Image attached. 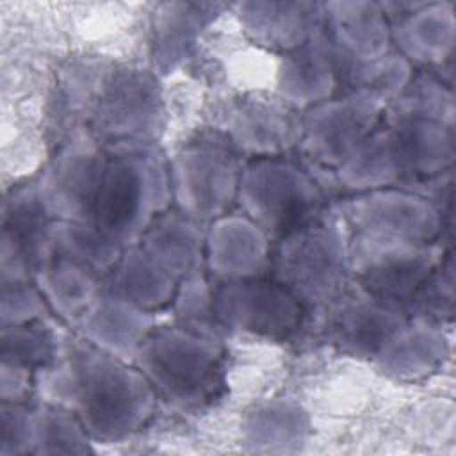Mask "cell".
Masks as SVG:
<instances>
[{"instance_id":"10","label":"cell","mask_w":456,"mask_h":456,"mask_svg":"<svg viewBox=\"0 0 456 456\" xmlns=\"http://www.w3.org/2000/svg\"><path fill=\"white\" fill-rule=\"evenodd\" d=\"M240 153L219 132H205L175 155L169 175L178 210L194 221L217 219L237 198Z\"/></svg>"},{"instance_id":"28","label":"cell","mask_w":456,"mask_h":456,"mask_svg":"<svg viewBox=\"0 0 456 456\" xmlns=\"http://www.w3.org/2000/svg\"><path fill=\"white\" fill-rule=\"evenodd\" d=\"M224 5L207 2H171L160 7L157 16L155 59L167 69L192 46L196 36Z\"/></svg>"},{"instance_id":"9","label":"cell","mask_w":456,"mask_h":456,"mask_svg":"<svg viewBox=\"0 0 456 456\" xmlns=\"http://www.w3.org/2000/svg\"><path fill=\"white\" fill-rule=\"evenodd\" d=\"M442 258L444 248L435 240L419 242L365 233H354L349 239L351 283L401 312Z\"/></svg>"},{"instance_id":"25","label":"cell","mask_w":456,"mask_h":456,"mask_svg":"<svg viewBox=\"0 0 456 456\" xmlns=\"http://www.w3.org/2000/svg\"><path fill=\"white\" fill-rule=\"evenodd\" d=\"M447 356V340L440 324L413 321L394 333L374 358L379 369L401 381L420 379L435 372Z\"/></svg>"},{"instance_id":"8","label":"cell","mask_w":456,"mask_h":456,"mask_svg":"<svg viewBox=\"0 0 456 456\" xmlns=\"http://www.w3.org/2000/svg\"><path fill=\"white\" fill-rule=\"evenodd\" d=\"M78 105L86 110L89 130L110 148L151 144L162 128V98L151 75L116 68L100 73Z\"/></svg>"},{"instance_id":"17","label":"cell","mask_w":456,"mask_h":456,"mask_svg":"<svg viewBox=\"0 0 456 456\" xmlns=\"http://www.w3.org/2000/svg\"><path fill=\"white\" fill-rule=\"evenodd\" d=\"M52 223L36 187L14 191L5 198L2 216V285L34 281Z\"/></svg>"},{"instance_id":"4","label":"cell","mask_w":456,"mask_h":456,"mask_svg":"<svg viewBox=\"0 0 456 456\" xmlns=\"http://www.w3.org/2000/svg\"><path fill=\"white\" fill-rule=\"evenodd\" d=\"M121 251L94 224L53 221L34 283L50 310L80 322L105 290Z\"/></svg>"},{"instance_id":"1","label":"cell","mask_w":456,"mask_h":456,"mask_svg":"<svg viewBox=\"0 0 456 456\" xmlns=\"http://www.w3.org/2000/svg\"><path fill=\"white\" fill-rule=\"evenodd\" d=\"M43 401L68 408L93 440L118 442L151 417L157 392L137 367L98 347L75 340L37 372Z\"/></svg>"},{"instance_id":"30","label":"cell","mask_w":456,"mask_h":456,"mask_svg":"<svg viewBox=\"0 0 456 456\" xmlns=\"http://www.w3.org/2000/svg\"><path fill=\"white\" fill-rule=\"evenodd\" d=\"M383 118L419 119L440 125H454L452 93L438 78L420 75L410 78L403 91L387 103Z\"/></svg>"},{"instance_id":"24","label":"cell","mask_w":456,"mask_h":456,"mask_svg":"<svg viewBox=\"0 0 456 456\" xmlns=\"http://www.w3.org/2000/svg\"><path fill=\"white\" fill-rule=\"evenodd\" d=\"M182 280L150 256L139 244L121 251L105 290L146 310L155 312L173 303Z\"/></svg>"},{"instance_id":"23","label":"cell","mask_w":456,"mask_h":456,"mask_svg":"<svg viewBox=\"0 0 456 456\" xmlns=\"http://www.w3.org/2000/svg\"><path fill=\"white\" fill-rule=\"evenodd\" d=\"M392 41L410 62L438 66L452 55L454 12L451 4H419L390 27Z\"/></svg>"},{"instance_id":"11","label":"cell","mask_w":456,"mask_h":456,"mask_svg":"<svg viewBox=\"0 0 456 456\" xmlns=\"http://www.w3.org/2000/svg\"><path fill=\"white\" fill-rule=\"evenodd\" d=\"M387 103L374 94L347 91L305 110L299 148L321 167H338L378 128Z\"/></svg>"},{"instance_id":"27","label":"cell","mask_w":456,"mask_h":456,"mask_svg":"<svg viewBox=\"0 0 456 456\" xmlns=\"http://www.w3.org/2000/svg\"><path fill=\"white\" fill-rule=\"evenodd\" d=\"M310 433L306 411L285 399L262 403L248 411L242 422L246 444L262 451H289L301 445Z\"/></svg>"},{"instance_id":"18","label":"cell","mask_w":456,"mask_h":456,"mask_svg":"<svg viewBox=\"0 0 456 456\" xmlns=\"http://www.w3.org/2000/svg\"><path fill=\"white\" fill-rule=\"evenodd\" d=\"M269 237L244 214L221 216L205 233V264L223 280H248L265 276L271 269Z\"/></svg>"},{"instance_id":"7","label":"cell","mask_w":456,"mask_h":456,"mask_svg":"<svg viewBox=\"0 0 456 456\" xmlns=\"http://www.w3.org/2000/svg\"><path fill=\"white\" fill-rule=\"evenodd\" d=\"M322 198L310 171L280 157H264L242 167L235 200L248 219L280 240L314 221Z\"/></svg>"},{"instance_id":"21","label":"cell","mask_w":456,"mask_h":456,"mask_svg":"<svg viewBox=\"0 0 456 456\" xmlns=\"http://www.w3.org/2000/svg\"><path fill=\"white\" fill-rule=\"evenodd\" d=\"M328 37L337 53L367 62L390 53L392 32L388 16L376 2L324 4Z\"/></svg>"},{"instance_id":"20","label":"cell","mask_w":456,"mask_h":456,"mask_svg":"<svg viewBox=\"0 0 456 456\" xmlns=\"http://www.w3.org/2000/svg\"><path fill=\"white\" fill-rule=\"evenodd\" d=\"M276 89L280 100L292 109L306 110L333 98L338 89V73L333 45L324 32L283 53Z\"/></svg>"},{"instance_id":"33","label":"cell","mask_w":456,"mask_h":456,"mask_svg":"<svg viewBox=\"0 0 456 456\" xmlns=\"http://www.w3.org/2000/svg\"><path fill=\"white\" fill-rule=\"evenodd\" d=\"M452 258L447 255L433 269L422 287L417 290L404 314L408 319L442 324L452 315L454 305V271Z\"/></svg>"},{"instance_id":"16","label":"cell","mask_w":456,"mask_h":456,"mask_svg":"<svg viewBox=\"0 0 456 456\" xmlns=\"http://www.w3.org/2000/svg\"><path fill=\"white\" fill-rule=\"evenodd\" d=\"M219 132L240 155L278 157L299 144L301 118L281 100L240 98L224 110Z\"/></svg>"},{"instance_id":"13","label":"cell","mask_w":456,"mask_h":456,"mask_svg":"<svg viewBox=\"0 0 456 456\" xmlns=\"http://www.w3.org/2000/svg\"><path fill=\"white\" fill-rule=\"evenodd\" d=\"M342 223L354 233L433 242L442 232L440 207L424 194L385 187L360 192L342 205Z\"/></svg>"},{"instance_id":"22","label":"cell","mask_w":456,"mask_h":456,"mask_svg":"<svg viewBox=\"0 0 456 456\" xmlns=\"http://www.w3.org/2000/svg\"><path fill=\"white\" fill-rule=\"evenodd\" d=\"M80 324L89 342L123 360H134L141 342L153 328V315L103 290Z\"/></svg>"},{"instance_id":"12","label":"cell","mask_w":456,"mask_h":456,"mask_svg":"<svg viewBox=\"0 0 456 456\" xmlns=\"http://www.w3.org/2000/svg\"><path fill=\"white\" fill-rule=\"evenodd\" d=\"M305 306L274 278L223 281L214 290V314L223 330L287 340L301 326Z\"/></svg>"},{"instance_id":"29","label":"cell","mask_w":456,"mask_h":456,"mask_svg":"<svg viewBox=\"0 0 456 456\" xmlns=\"http://www.w3.org/2000/svg\"><path fill=\"white\" fill-rule=\"evenodd\" d=\"M91 436L64 406L43 401L30 408V452L34 454H84L91 452Z\"/></svg>"},{"instance_id":"15","label":"cell","mask_w":456,"mask_h":456,"mask_svg":"<svg viewBox=\"0 0 456 456\" xmlns=\"http://www.w3.org/2000/svg\"><path fill=\"white\" fill-rule=\"evenodd\" d=\"M326 335L342 353L356 358H376L408 317L358 287H349L326 306Z\"/></svg>"},{"instance_id":"31","label":"cell","mask_w":456,"mask_h":456,"mask_svg":"<svg viewBox=\"0 0 456 456\" xmlns=\"http://www.w3.org/2000/svg\"><path fill=\"white\" fill-rule=\"evenodd\" d=\"M61 349L55 333L43 321L2 326V363L37 374L57 360Z\"/></svg>"},{"instance_id":"2","label":"cell","mask_w":456,"mask_h":456,"mask_svg":"<svg viewBox=\"0 0 456 456\" xmlns=\"http://www.w3.org/2000/svg\"><path fill=\"white\" fill-rule=\"evenodd\" d=\"M454 128L433 121L383 118L378 128L337 167L338 182L365 192L431 180L449 171Z\"/></svg>"},{"instance_id":"6","label":"cell","mask_w":456,"mask_h":456,"mask_svg":"<svg viewBox=\"0 0 456 456\" xmlns=\"http://www.w3.org/2000/svg\"><path fill=\"white\" fill-rule=\"evenodd\" d=\"M269 273L305 308H326L351 283L344 226L317 216L285 235L271 253Z\"/></svg>"},{"instance_id":"14","label":"cell","mask_w":456,"mask_h":456,"mask_svg":"<svg viewBox=\"0 0 456 456\" xmlns=\"http://www.w3.org/2000/svg\"><path fill=\"white\" fill-rule=\"evenodd\" d=\"M105 162L107 151L93 142H75L55 155L36 185L52 221L94 224Z\"/></svg>"},{"instance_id":"35","label":"cell","mask_w":456,"mask_h":456,"mask_svg":"<svg viewBox=\"0 0 456 456\" xmlns=\"http://www.w3.org/2000/svg\"><path fill=\"white\" fill-rule=\"evenodd\" d=\"M4 456L30 452V408L25 403H2Z\"/></svg>"},{"instance_id":"32","label":"cell","mask_w":456,"mask_h":456,"mask_svg":"<svg viewBox=\"0 0 456 456\" xmlns=\"http://www.w3.org/2000/svg\"><path fill=\"white\" fill-rule=\"evenodd\" d=\"M173 303L178 326L212 338L223 331L214 314V290L200 271L182 280Z\"/></svg>"},{"instance_id":"26","label":"cell","mask_w":456,"mask_h":456,"mask_svg":"<svg viewBox=\"0 0 456 456\" xmlns=\"http://www.w3.org/2000/svg\"><path fill=\"white\" fill-rule=\"evenodd\" d=\"M135 244L180 280L200 271L205 258V233L180 210L160 214Z\"/></svg>"},{"instance_id":"34","label":"cell","mask_w":456,"mask_h":456,"mask_svg":"<svg viewBox=\"0 0 456 456\" xmlns=\"http://www.w3.org/2000/svg\"><path fill=\"white\" fill-rule=\"evenodd\" d=\"M48 312L50 306L36 283L2 285V326L41 321Z\"/></svg>"},{"instance_id":"19","label":"cell","mask_w":456,"mask_h":456,"mask_svg":"<svg viewBox=\"0 0 456 456\" xmlns=\"http://www.w3.org/2000/svg\"><path fill=\"white\" fill-rule=\"evenodd\" d=\"M237 16L256 45L292 52L322 32L324 4L319 2H242Z\"/></svg>"},{"instance_id":"3","label":"cell","mask_w":456,"mask_h":456,"mask_svg":"<svg viewBox=\"0 0 456 456\" xmlns=\"http://www.w3.org/2000/svg\"><path fill=\"white\" fill-rule=\"evenodd\" d=\"M173 200L169 166L151 144L116 146L96 200L94 226L119 248L135 244Z\"/></svg>"},{"instance_id":"5","label":"cell","mask_w":456,"mask_h":456,"mask_svg":"<svg viewBox=\"0 0 456 456\" xmlns=\"http://www.w3.org/2000/svg\"><path fill=\"white\" fill-rule=\"evenodd\" d=\"M134 362L157 395L182 410L210 406L226 388L224 353L217 338L182 326H153Z\"/></svg>"}]
</instances>
